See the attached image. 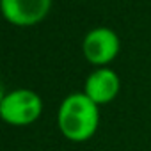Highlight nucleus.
Here are the masks:
<instances>
[{"instance_id":"7ed1b4c3","label":"nucleus","mask_w":151,"mask_h":151,"mask_svg":"<svg viewBox=\"0 0 151 151\" xmlns=\"http://www.w3.org/2000/svg\"><path fill=\"white\" fill-rule=\"evenodd\" d=\"M121 43L117 34L109 27H98L86 34L82 43L84 57L94 66H105L112 62L119 53Z\"/></svg>"},{"instance_id":"f03ea898","label":"nucleus","mask_w":151,"mask_h":151,"mask_svg":"<svg viewBox=\"0 0 151 151\" xmlns=\"http://www.w3.org/2000/svg\"><path fill=\"white\" fill-rule=\"evenodd\" d=\"M43 114V100L30 89H14L2 96L0 116L13 126H27Z\"/></svg>"},{"instance_id":"39448f33","label":"nucleus","mask_w":151,"mask_h":151,"mask_svg":"<svg viewBox=\"0 0 151 151\" xmlns=\"http://www.w3.org/2000/svg\"><path fill=\"white\" fill-rule=\"evenodd\" d=\"M119 87H121V82L114 69L98 68L87 77L84 93L100 107V105H107L114 101V98L119 93Z\"/></svg>"},{"instance_id":"f257e3e1","label":"nucleus","mask_w":151,"mask_h":151,"mask_svg":"<svg viewBox=\"0 0 151 151\" xmlns=\"http://www.w3.org/2000/svg\"><path fill=\"white\" fill-rule=\"evenodd\" d=\"M60 133L73 142L89 140L100 124V109L86 93H73L66 96L57 112Z\"/></svg>"},{"instance_id":"20e7f679","label":"nucleus","mask_w":151,"mask_h":151,"mask_svg":"<svg viewBox=\"0 0 151 151\" xmlns=\"http://www.w3.org/2000/svg\"><path fill=\"white\" fill-rule=\"evenodd\" d=\"M0 7L7 22L18 27H32L46 18L52 0H0Z\"/></svg>"}]
</instances>
